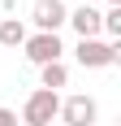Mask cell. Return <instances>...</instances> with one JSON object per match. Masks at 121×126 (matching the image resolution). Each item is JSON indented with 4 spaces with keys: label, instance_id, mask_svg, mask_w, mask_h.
Masks as SVG:
<instances>
[{
    "label": "cell",
    "instance_id": "3957f363",
    "mask_svg": "<svg viewBox=\"0 0 121 126\" xmlns=\"http://www.w3.org/2000/svg\"><path fill=\"white\" fill-rule=\"evenodd\" d=\"M60 122L65 126H95L99 122V104H95V96H86V91H73V96H65L60 100Z\"/></svg>",
    "mask_w": 121,
    "mask_h": 126
},
{
    "label": "cell",
    "instance_id": "5b68a950",
    "mask_svg": "<svg viewBox=\"0 0 121 126\" xmlns=\"http://www.w3.org/2000/svg\"><path fill=\"white\" fill-rule=\"evenodd\" d=\"M22 52H26V61L30 65H52V61H60L65 57V44H60V35H26V44H22Z\"/></svg>",
    "mask_w": 121,
    "mask_h": 126
},
{
    "label": "cell",
    "instance_id": "8992f818",
    "mask_svg": "<svg viewBox=\"0 0 121 126\" xmlns=\"http://www.w3.org/2000/svg\"><path fill=\"white\" fill-rule=\"evenodd\" d=\"M99 22H104V13H99V9H91V4L69 9V26L78 31V39H99Z\"/></svg>",
    "mask_w": 121,
    "mask_h": 126
},
{
    "label": "cell",
    "instance_id": "7a4b0ae2",
    "mask_svg": "<svg viewBox=\"0 0 121 126\" xmlns=\"http://www.w3.org/2000/svg\"><path fill=\"white\" fill-rule=\"evenodd\" d=\"M73 57H78L82 70H108V65L121 61V44H108V39H78Z\"/></svg>",
    "mask_w": 121,
    "mask_h": 126
},
{
    "label": "cell",
    "instance_id": "277c9868",
    "mask_svg": "<svg viewBox=\"0 0 121 126\" xmlns=\"http://www.w3.org/2000/svg\"><path fill=\"white\" fill-rule=\"evenodd\" d=\"M30 22H35L39 35H56L60 26L69 22V4L65 0H35L30 4Z\"/></svg>",
    "mask_w": 121,
    "mask_h": 126
},
{
    "label": "cell",
    "instance_id": "9c48e42d",
    "mask_svg": "<svg viewBox=\"0 0 121 126\" xmlns=\"http://www.w3.org/2000/svg\"><path fill=\"white\" fill-rule=\"evenodd\" d=\"M0 126H17V113H13V109H4V104H0Z\"/></svg>",
    "mask_w": 121,
    "mask_h": 126
},
{
    "label": "cell",
    "instance_id": "ba28073f",
    "mask_svg": "<svg viewBox=\"0 0 121 126\" xmlns=\"http://www.w3.org/2000/svg\"><path fill=\"white\" fill-rule=\"evenodd\" d=\"M39 83H43L48 91H56V96H60V87L69 83V70H65V61H52V65H43V70H39Z\"/></svg>",
    "mask_w": 121,
    "mask_h": 126
},
{
    "label": "cell",
    "instance_id": "52a82bcc",
    "mask_svg": "<svg viewBox=\"0 0 121 126\" xmlns=\"http://www.w3.org/2000/svg\"><path fill=\"white\" fill-rule=\"evenodd\" d=\"M0 44H4V48H22L26 44V22L22 17H4V22H0Z\"/></svg>",
    "mask_w": 121,
    "mask_h": 126
},
{
    "label": "cell",
    "instance_id": "6da1fadb",
    "mask_svg": "<svg viewBox=\"0 0 121 126\" xmlns=\"http://www.w3.org/2000/svg\"><path fill=\"white\" fill-rule=\"evenodd\" d=\"M56 113H60V96H56V91H48V87H35L30 96H26L22 117H17V122H22V126H52V122H56Z\"/></svg>",
    "mask_w": 121,
    "mask_h": 126
}]
</instances>
